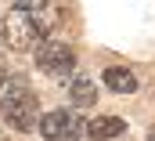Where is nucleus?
I'll use <instances>...</instances> for the list:
<instances>
[{"label": "nucleus", "instance_id": "1", "mask_svg": "<svg viewBox=\"0 0 155 141\" xmlns=\"http://www.w3.org/2000/svg\"><path fill=\"white\" fill-rule=\"evenodd\" d=\"M54 18L58 11L51 0H43L40 7H11L4 15V43L11 51H33L54 29Z\"/></svg>", "mask_w": 155, "mask_h": 141}, {"label": "nucleus", "instance_id": "6", "mask_svg": "<svg viewBox=\"0 0 155 141\" xmlns=\"http://www.w3.org/2000/svg\"><path fill=\"white\" fill-rule=\"evenodd\" d=\"M69 94H72V105L76 108H90L97 101V83H94L90 76H76L72 87H69Z\"/></svg>", "mask_w": 155, "mask_h": 141}, {"label": "nucleus", "instance_id": "5", "mask_svg": "<svg viewBox=\"0 0 155 141\" xmlns=\"http://www.w3.org/2000/svg\"><path fill=\"white\" fill-rule=\"evenodd\" d=\"M123 130H126V123H123L119 116H97V119H90V123H87V138H94V141L119 138Z\"/></svg>", "mask_w": 155, "mask_h": 141}, {"label": "nucleus", "instance_id": "4", "mask_svg": "<svg viewBox=\"0 0 155 141\" xmlns=\"http://www.w3.org/2000/svg\"><path fill=\"white\" fill-rule=\"evenodd\" d=\"M36 69L47 72V76H54V80H61V76H69V72L76 69V51L69 43H61V40L40 43L36 47Z\"/></svg>", "mask_w": 155, "mask_h": 141}, {"label": "nucleus", "instance_id": "8", "mask_svg": "<svg viewBox=\"0 0 155 141\" xmlns=\"http://www.w3.org/2000/svg\"><path fill=\"white\" fill-rule=\"evenodd\" d=\"M43 0H15V7H40Z\"/></svg>", "mask_w": 155, "mask_h": 141}, {"label": "nucleus", "instance_id": "3", "mask_svg": "<svg viewBox=\"0 0 155 141\" xmlns=\"http://www.w3.org/2000/svg\"><path fill=\"white\" fill-rule=\"evenodd\" d=\"M40 134L47 141H87V123L83 116L69 108H54L47 116H40Z\"/></svg>", "mask_w": 155, "mask_h": 141}, {"label": "nucleus", "instance_id": "7", "mask_svg": "<svg viewBox=\"0 0 155 141\" xmlns=\"http://www.w3.org/2000/svg\"><path fill=\"white\" fill-rule=\"evenodd\" d=\"M105 87H112L116 94H134L137 91V76L130 69H123V65H112V69H105Z\"/></svg>", "mask_w": 155, "mask_h": 141}, {"label": "nucleus", "instance_id": "2", "mask_svg": "<svg viewBox=\"0 0 155 141\" xmlns=\"http://www.w3.org/2000/svg\"><path fill=\"white\" fill-rule=\"evenodd\" d=\"M0 116H4V123L7 127H15V130H33L40 123V101L36 94L22 83V80H11V83H4V98H0Z\"/></svg>", "mask_w": 155, "mask_h": 141}, {"label": "nucleus", "instance_id": "10", "mask_svg": "<svg viewBox=\"0 0 155 141\" xmlns=\"http://www.w3.org/2000/svg\"><path fill=\"white\" fill-rule=\"evenodd\" d=\"M144 141H155V127H152V130H148V138H144Z\"/></svg>", "mask_w": 155, "mask_h": 141}, {"label": "nucleus", "instance_id": "9", "mask_svg": "<svg viewBox=\"0 0 155 141\" xmlns=\"http://www.w3.org/2000/svg\"><path fill=\"white\" fill-rule=\"evenodd\" d=\"M4 80H7V72H4V62H0V87H4Z\"/></svg>", "mask_w": 155, "mask_h": 141}]
</instances>
